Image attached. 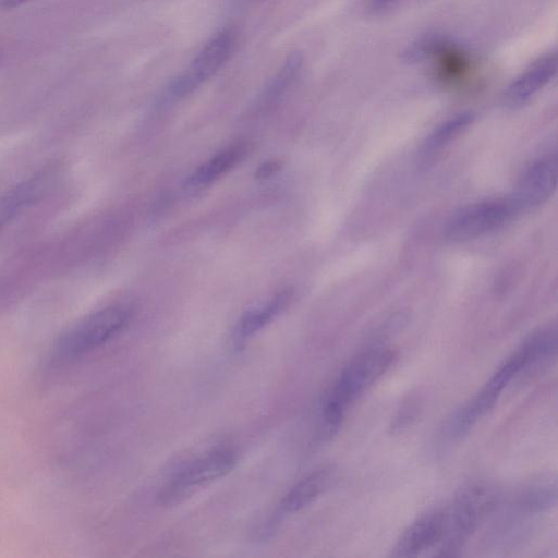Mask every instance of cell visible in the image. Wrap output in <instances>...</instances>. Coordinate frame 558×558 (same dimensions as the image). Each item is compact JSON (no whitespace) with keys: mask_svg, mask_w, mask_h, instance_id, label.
<instances>
[{"mask_svg":"<svg viewBox=\"0 0 558 558\" xmlns=\"http://www.w3.org/2000/svg\"><path fill=\"white\" fill-rule=\"evenodd\" d=\"M291 299L292 290L284 289L274 295L267 304L246 311L235 326L233 333L235 343L240 345L268 325L288 307Z\"/></svg>","mask_w":558,"mask_h":558,"instance_id":"13","label":"cell"},{"mask_svg":"<svg viewBox=\"0 0 558 558\" xmlns=\"http://www.w3.org/2000/svg\"><path fill=\"white\" fill-rule=\"evenodd\" d=\"M556 484L539 482L529 485L518 496V507L527 512H538L556 502Z\"/></svg>","mask_w":558,"mask_h":558,"instance_id":"17","label":"cell"},{"mask_svg":"<svg viewBox=\"0 0 558 558\" xmlns=\"http://www.w3.org/2000/svg\"><path fill=\"white\" fill-rule=\"evenodd\" d=\"M280 169V162L277 160H271L264 162L255 173V177L258 179L268 178L274 174L276 171Z\"/></svg>","mask_w":558,"mask_h":558,"instance_id":"19","label":"cell"},{"mask_svg":"<svg viewBox=\"0 0 558 558\" xmlns=\"http://www.w3.org/2000/svg\"><path fill=\"white\" fill-rule=\"evenodd\" d=\"M470 112L459 113L440 124L423 146V156L429 158L458 136L472 121Z\"/></svg>","mask_w":558,"mask_h":558,"instance_id":"15","label":"cell"},{"mask_svg":"<svg viewBox=\"0 0 558 558\" xmlns=\"http://www.w3.org/2000/svg\"><path fill=\"white\" fill-rule=\"evenodd\" d=\"M29 0H0V9H13Z\"/></svg>","mask_w":558,"mask_h":558,"instance_id":"21","label":"cell"},{"mask_svg":"<svg viewBox=\"0 0 558 558\" xmlns=\"http://www.w3.org/2000/svg\"><path fill=\"white\" fill-rule=\"evenodd\" d=\"M497 489L486 482L464 485L446 508L447 531L437 556H456L480 524L497 507Z\"/></svg>","mask_w":558,"mask_h":558,"instance_id":"3","label":"cell"},{"mask_svg":"<svg viewBox=\"0 0 558 558\" xmlns=\"http://www.w3.org/2000/svg\"><path fill=\"white\" fill-rule=\"evenodd\" d=\"M132 313L130 306L117 304L97 310L73 323L53 343L47 356V367H68L99 349L128 325Z\"/></svg>","mask_w":558,"mask_h":558,"instance_id":"2","label":"cell"},{"mask_svg":"<svg viewBox=\"0 0 558 558\" xmlns=\"http://www.w3.org/2000/svg\"><path fill=\"white\" fill-rule=\"evenodd\" d=\"M417 405L414 402H407L397 415L393 423V428L400 429L408 425L410 421L415 417Z\"/></svg>","mask_w":558,"mask_h":558,"instance_id":"18","label":"cell"},{"mask_svg":"<svg viewBox=\"0 0 558 558\" xmlns=\"http://www.w3.org/2000/svg\"><path fill=\"white\" fill-rule=\"evenodd\" d=\"M56 168H44L0 195V233L16 217L39 201L56 180Z\"/></svg>","mask_w":558,"mask_h":558,"instance_id":"10","label":"cell"},{"mask_svg":"<svg viewBox=\"0 0 558 558\" xmlns=\"http://www.w3.org/2000/svg\"><path fill=\"white\" fill-rule=\"evenodd\" d=\"M557 185V159L547 155L533 161L519 178L511 195L520 214L534 210L545 204Z\"/></svg>","mask_w":558,"mask_h":558,"instance_id":"8","label":"cell"},{"mask_svg":"<svg viewBox=\"0 0 558 558\" xmlns=\"http://www.w3.org/2000/svg\"><path fill=\"white\" fill-rule=\"evenodd\" d=\"M303 64V57L300 52L291 53L279 70L275 78L267 86L263 101L264 105L274 104L296 80Z\"/></svg>","mask_w":558,"mask_h":558,"instance_id":"16","label":"cell"},{"mask_svg":"<svg viewBox=\"0 0 558 558\" xmlns=\"http://www.w3.org/2000/svg\"><path fill=\"white\" fill-rule=\"evenodd\" d=\"M521 371L519 361L510 355L475 396L447 417L441 426L442 440L456 442L466 436L473 426L492 410L502 390Z\"/></svg>","mask_w":558,"mask_h":558,"instance_id":"6","label":"cell"},{"mask_svg":"<svg viewBox=\"0 0 558 558\" xmlns=\"http://www.w3.org/2000/svg\"><path fill=\"white\" fill-rule=\"evenodd\" d=\"M333 470L324 466L299 481L282 498L277 509V519L293 514L311 505L331 484Z\"/></svg>","mask_w":558,"mask_h":558,"instance_id":"12","label":"cell"},{"mask_svg":"<svg viewBox=\"0 0 558 558\" xmlns=\"http://www.w3.org/2000/svg\"><path fill=\"white\" fill-rule=\"evenodd\" d=\"M236 452L218 447L178 470L160 488L158 500L163 506L181 502L197 489L228 474L235 465Z\"/></svg>","mask_w":558,"mask_h":558,"instance_id":"4","label":"cell"},{"mask_svg":"<svg viewBox=\"0 0 558 558\" xmlns=\"http://www.w3.org/2000/svg\"><path fill=\"white\" fill-rule=\"evenodd\" d=\"M395 357V352L388 348H374L344 366L323 402L324 436L329 437L338 430L348 408L389 369Z\"/></svg>","mask_w":558,"mask_h":558,"instance_id":"1","label":"cell"},{"mask_svg":"<svg viewBox=\"0 0 558 558\" xmlns=\"http://www.w3.org/2000/svg\"><path fill=\"white\" fill-rule=\"evenodd\" d=\"M519 215L511 196L476 202L451 215L445 226V236L456 243L476 240L500 230Z\"/></svg>","mask_w":558,"mask_h":558,"instance_id":"5","label":"cell"},{"mask_svg":"<svg viewBox=\"0 0 558 558\" xmlns=\"http://www.w3.org/2000/svg\"><path fill=\"white\" fill-rule=\"evenodd\" d=\"M236 44V33L225 28L211 37L190 65L171 83L169 93L182 98L193 93L229 59Z\"/></svg>","mask_w":558,"mask_h":558,"instance_id":"7","label":"cell"},{"mask_svg":"<svg viewBox=\"0 0 558 558\" xmlns=\"http://www.w3.org/2000/svg\"><path fill=\"white\" fill-rule=\"evenodd\" d=\"M397 0H369L368 8L373 13H378L389 8Z\"/></svg>","mask_w":558,"mask_h":558,"instance_id":"20","label":"cell"},{"mask_svg":"<svg viewBox=\"0 0 558 558\" xmlns=\"http://www.w3.org/2000/svg\"><path fill=\"white\" fill-rule=\"evenodd\" d=\"M447 531L446 508L421 515L400 535L391 549L393 557H413L441 544Z\"/></svg>","mask_w":558,"mask_h":558,"instance_id":"9","label":"cell"},{"mask_svg":"<svg viewBox=\"0 0 558 558\" xmlns=\"http://www.w3.org/2000/svg\"><path fill=\"white\" fill-rule=\"evenodd\" d=\"M556 72L557 53L551 51L542 56L507 86L505 102L512 108L523 106L554 78Z\"/></svg>","mask_w":558,"mask_h":558,"instance_id":"11","label":"cell"},{"mask_svg":"<svg viewBox=\"0 0 558 558\" xmlns=\"http://www.w3.org/2000/svg\"><path fill=\"white\" fill-rule=\"evenodd\" d=\"M247 153L246 143H236L217 153L198 167L187 180L193 187L207 185L233 168Z\"/></svg>","mask_w":558,"mask_h":558,"instance_id":"14","label":"cell"}]
</instances>
